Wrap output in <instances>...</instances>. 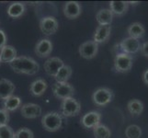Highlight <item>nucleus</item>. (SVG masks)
<instances>
[{
	"label": "nucleus",
	"instance_id": "nucleus-1",
	"mask_svg": "<svg viewBox=\"0 0 148 138\" xmlns=\"http://www.w3.org/2000/svg\"><path fill=\"white\" fill-rule=\"evenodd\" d=\"M11 69L17 74L33 76L40 70L39 64L33 58L27 56H18L11 63H9Z\"/></svg>",
	"mask_w": 148,
	"mask_h": 138
},
{
	"label": "nucleus",
	"instance_id": "nucleus-2",
	"mask_svg": "<svg viewBox=\"0 0 148 138\" xmlns=\"http://www.w3.org/2000/svg\"><path fill=\"white\" fill-rule=\"evenodd\" d=\"M63 124L62 116L59 112L51 111L44 114L42 118V125L47 132H56L61 129Z\"/></svg>",
	"mask_w": 148,
	"mask_h": 138
},
{
	"label": "nucleus",
	"instance_id": "nucleus-3",
	"mask_svg": "<svg viewBox=\"0 0 148 138\" xmlns=\"http://www.w3.org/2000/svg\"><path fill=\"white\" fill-rule=\"evenodd\" d=\"M134 58L124 53L117 54L114 58V68L118 73H127L132 67Z\"/></svg>",
	"mask_w": 148,
	"mask_h": 138
},
{
	"label": "nucleus",
	"instance_id": "nucleus-4",
	"mask_svg": "<svg viewBox=\"0 0 148 138\" xmlns=\"http://www.w3.org/2000/svg\"><path fill=\"white\" fill-rule=\"evenodd\" d=\"M53 93L55 98L59 100H65L73 98L75 89L68 82H56L53 86Z\"/></svg>",
	"mask_w": 148,
	"mask_h": 138
},
{
	"label": "nucleus",
	"instance_id": "nucleus-5",
	"mask_svg": "<svg viewBox=\"0 0 148 138\" xmlns=\"http://www.w3.org/2000/svg\"><path fill=\"white\" fill-rule=\"evenodd\" d=\"M80 103L74 98L63 100L62 104H61V113L64 117L76 116L80 112Z\"/></svg>",
	"mask_w": 148,
	"mask_h": 138
},
{
	"label": "nucleus",
	"instance_id": "nucleus-6",
	"mask_svg": "<svg viewBox=\"0 0 148 138\" xmlns=\"http://www.w3.org/2000/svg\"><path fill=\"white\" fill-rule=\"evenodd\" d=\"M113 99V92L109 88H99L92 95L93 102L98 106H106Z\"/></svg>",
	"mask_w": 148,
	"mask_h": 138
},
{
	"label": "nucleus",
	"instance_id": "nucleus-7",
	"mask_svg": "<svg viewBox=\"0 0 148 138\" xmlns=\"http://www.w3.org/2000/svg\"><path fill=\"white\" fill-rule=\"evenodd\" d=\"M59 23L54 17H44L40 21V29L45 35H53L58 30Z\"/></svg>",
	"mask_w": 148,
	"mask_h": 138
},
{
	"label": "nucleus",
	"instance_id": "nucleus-8",
	"mask_svg": "<svg viewBox=\"0 0 148 138\" xmlns=\"http://www.w3.org/2000/svg\"><path fill=\"white\" fill-rule=\"evenodd\" d=\"M78 52L81 57L88 60L92 59L99 52V44L96 43L94 41H88L79 46Z\"/></svg>",
	"mask_w": 148,
	"mask_h": 138
},
{
	"label": "nucleus",
	"instance_id": "nucleus-9",
	"mask_svg": "<svg viewBox=\"0 0 148 138\" xmlns=\"http://www.w3.org/2000/svg\"><path fill=\"white\" fill-rule=\"evenodd\" d=\"M141 43L139 40L134 39V38H125L122 40V42L120 43L121 49L122 50V53L127 54H137L140 51L141 48Z\"/></svg>",
	"mask_w": 148,
	"mask_h": 138
},
{
	"label": "nucleus",
	"instance_id": "nucleus-10",
	"mask_svg": "<svg viewBox=\"0 0 148 138\" xmlns=\"http://www.w3.org/2000/svg\"><path fill=\"white\" fill-rule=\"evenodd\" d=\"M53 51V43L49 39H42L35 45L34 52L37 56L40 58L48 57L52 54Z\"/></svg>",
	"mask_w": 148,
	"mask_h": 138
},
{
	"label": "nucleus",
	"instance_id": "nucleus-11",
	"mask_svg": "<svg viewBox=\"0 0 148 138\" xmlns=\"http://www.w3.org/2000/svg\"><path fill=\"white\" fill-rule=\"evenodd\" d=\"M64 65V64L62 59H60L58 57H51L44 63L43 67L47 75L55 78L56 74L58 73V71Z\"/></svg>",
	"mask_w": 148,
	"mask_h": 138
},
{
	"label": "nucleus",
	"instance_id": "nucleus-12",
	"mask_svg": "<svg viewBox=\"0 0 148 138\" xmlns=\"http://www.w3.org/2000/svg\"><path fill=\"white\" fill-rule=\"evenodd\" d=\"M20 112L26 119H36L42 115V108L35 103H26L22 105Z\"/></svg>",
	"mask_w": 148,
	"mask_h": 138
},
{
	"label": "nucleus",
	"instance_id": "nucleus-13",
	"mask_svg": "<svg viewBox=\"0 0 148 138\" xmlns=\"http://www.w3.org/2000/svg\"><path fill=\"white\" fill-rule=\"evenodd\" d=\"M81 12H82V8L81 5L76 1H68L64 4V16L69 19H75L78 18Z\"/></svg>",
	"mask_w": 148,
	"mask_h": 138
},
{
	"label": "nucleus",
	"instance_id": "nucleus-14",
	"mask_svg": "<svg viewBox=\"0 0 148 138\" xmlns=\"http://www.w3.org/2000/svg\"><path fill=\"white\" fill-rule=\"evenodd\" d=\"M100 120H101L100 112L93 111L88 112V113L85 114L82 117L81 124H82V125L86 127V128L90 129V128H94L97 125H99Z\"/></svg>",
	"mask_w": 148,
	"mask_h": 138
},
{
	"label": "nucleus",
	"instance_id": "nucleus-15",
	"mask_svg": "<svg viewBox=\"0 0 148 138\" xmlns=\"http://www.w3.org/2000/svg\"><path fill=\"white\" fill-rule=\"evenodd\" d=\"M111 32L110 25H99L94 33V42L96 43H103L109 40Z\"/></svg>",
	"mask_w": 148,
	"mask_h": 138
},
{
	"label": "nucleus",
	"instance_id": "nucleus-16",
	"mask_svg": "<svg viewBox=\"0 0 148 138\" xmlns=\"http://www.w3.org/2000/svg\"><path fill=\"white\" fill-rule=\"evenodd\" d=\"M16 87L10 80L6 78L0 79V100H7L13 96Z\"/></svg>",
	"mask_w": 148,
	"mask_h": 138
},
{
	"label": "nucleus",
	"instance_id": "nucleus-17",
	"mask_svg": "<svg viewBox=\"0 0 148 138\" xmlns=\"http://www.w3.org/2000/svg\"><path fill=\"white\" fill-rule=\"evenodd\" d=\"M48 88V84L44 79L39 78L33 81L29 86V92L30 94L34 97H40L42 96Z\"/></svg>",
	"mask_w": 148,
	"mask_h": 138
},
{
	"label": "nucleus",
	"instance_id": "nucleus-18",
	"mask_svg": "<svg viewBox=\"0 0 148 138\" xmlns=\"http://www.w3.org/2000/svg\"><path fill=\"white\" fill-rule=\"evenodd\" d=\"M17 57V50L11 45H5L0 50V62L1 63L9 64Z\"/></svg>",
	"mask_w": 148,
	"mask_h": 138
},
{
	"label": "nucleus",
	"instance_id": "nucleus-19",
	"mask_svg": "<svg viewBox=\"0 0 148 138\" xmlns=\"http://www.w3.org/2000/svg\"><path fill=\"white\" fill-rule=\"evenodd\" d=\"M129 9V3L127 1H110V10L113 15L121 17L127 13Z\"/></svg>",
	"mask_w": 148,
	"mask_h": 138
},
{
	"label": "nucleus",
	"instance_id": "nucleus-20",
	"mask_svg": "<svg viewBox=\"0 0 148 138\" xmlns=\"http://www.w3.org/2000/svg\"><path fill=\"white\" fill-rule=\"evenodd\" d=\"M127 32L129 34V37L134 38L139 40L145 36V29L144 25L140 22H134L132 23L127 29Z\"/></svg>",
	"mask_w": 148,
	"mask_h": 138
},
{
	"label": "nucleus",
	"instance_id": "nucleus-21",
	"mask_svg": "<svg viewBox=\"0 0 148 138\" xmlns=\"http://www.w3.org/2000/svg\"><path fill=\"white\" fill-rule=\"evenodd\" d=\"M113 16L114 15L109 8H102L96 14V20L99 25H110Z\"/></svg>",
	"mask_w": 148,
	"mask_h": 138
},
{
	"label": "nucleus",
	"instance_id": "nucleus-22",
	"mask_svg": "<svg viewBox=\"0 0 148 138\" xmlns=\"http://www.w3.org/2000/svg\"><path fill=\"white\" fill-rule=\"evenodd\" d=\"M25 12V6L21 2H14L8 8V15L10 18L18 19L21 17Z\"/></svg>",
	"mask_w": 148,
	"mask_h": 138
},
{
	"label": "nucleus",
	"instance_id": "nucleus-23",
	"mask_svg": "<svg viewBox=\"0 0 148 138\" xmlns=\"http://www.w3.org/2000/svg\"><path fill=\"white\" fill-rule=\"evenodd\" d=\"M127 109L129 112L134 116H138L144 111V103L139 100H131L127 104Z\"/></svg>",
	"mask_w": 148,
	"mask_h": 138
},
{
	"label": "nucleus",
	"instance_id": "nucleus-24",
	"mask_svg": "<svg viewBox=\"0 0 148 138\" xmlns=\"http://www.w3.org/2000/svg\"><path fill=\"white\" fill-rule=\"evenodd\" d=\"M20 105H21V100H20L19 97H17V96L9 97V98L5 100L3 102L4 109L8 111V112L16 111Z\"/></svg>",
	"mask_w": 148,
	"mask_h": 138
},
{
	"label": "nucleus",
	"instance_id": "nucleus-25",
	"mask_svg": "<svg viewBox=\"0 0 148 138\" xmlns=\"http://www.w3.org/2000/svg\"><path fill=\"white\" fill-rule=\"evenodd\" d=\"M72 68L71 66L67 65H64L62 67L60 68L58 73L55 76L56 82H67V80L71 78L72 76Z\"/></svg>",
	"mask_w": 148,
	"mask_h": 138
},
{
	"label": "nucleus",
	"instance_id": "nucleus-26",
	"mask_svg": "<svg viewBox=\"0 0 148 138\" xmlns=\"http://www.w3.org/2000/svg\"><path fill=\"white\" fill-rule=\"evenodd\" d=\"M93 132L95 138H110L111 135V132L109 129V127L100 124L94 127Z\"/></svg>",
	"mask_w": 148,
	"mask_h": 138
},
{
	"label": "nucleus",
	"instance_id": "nucleus-27",
	"mask_svg": "<svg viewBox=\"0 0 148 138\" xmlns=\"http://www.w3.org/2000/svg\"><path fill=\"white\" fill-rule=\"evenodd\" d=\"M125 136L127 138H140L142 136L141 127L136 124H131L125 129Z\"/></svg>",
	"mask_w": 148,
	"mask_h": 138
},
{
	"label": "nucleus",
	"instance_id": "nucleus-28",
	"mask_svg": "<svg viewBox=\"0 0 148 138\" xmlns=\"http://www.w3.org/2000/svg\"><path fill=\"white\" fill-rule=\"evenodd\" d=\"M33 137H34L33 132L29 128H26V127L20 128L15 133V138H33Z\"/></svg>",
	"mask_w": 148,
	"mask_h": 138
},
{
	"label": "nucleus",
	"instance_id": "nucleus-29",
	"mask_svg": "<svg viewBox=\"0 0 148 138\" xmlns=\"http://www.w3.org/2000/svg\"><path fill=\"white\" fill-rule=\"evenodd\" d=\"M0 138H15L13 129L8 125L0 126Z\"/></svg>",
	"mask_w": 148,
	"mask_h": 138
},
{
	"label": "nucleus",
	"instance_id": "nucleus-30",
	"mask_svg": "<svg viewBox=\"0 0 148 138\" xmlns=\"http://www.w3.org/2000/svg\"><path fill=\"white\" fill-rule=\"evenodd\" d=\"M9 122V112L5 109H0V126L8 125Z\"/></svg>",
	"mask_w": 148,
	"mask_h": 138
},
{
	"label": "nucleus",
	"instance_id": "nucleus-31",
	"mask_svg": "<svg viewBox=\"0 0 148 138\" xmlns=\"http://www.w3.org/2000/svg\"><path fill=\"white\" fill-rule=\"evenodd\" d=\"M5 45H7V36L2 30H0V50H1Z\"/></svg>",
	"mask_w": 148,
	"mask_h": 138
},
{
	"label": "nucleus",
	"instance_id": "nucleus-32",
	"mask_svg": "<svg viewBox=\"0 0 148 138\" xmlns=\"http://www.w3.org/2000/svg\"><path fill=\"white\" fill-rule=\"evenodd\" d=\"M140 52L144 56L148 57V42H145L141 45Z\"/></svg>",
	"mask_w": 148,
	"mask_h": 138
},
{
	"label": "nucleus",
	"instance_id": "nucleus-33",
	"mask_svg": "<svg viewBox=\"0 0 148 138\" xmlns=\"http://www.w3.org/2000/svg\"><path fill=\"white\" fill-rule=\"evenodd\" d=\"M143 81H144V83L145 85L148 86V69L145 70L144 74H143Z\"/></svg>",
	"mask_w": 148,
	"mask_h": 138
},
{
	"label": "nucleus",
	"instance_id": "nucleus-34",
	"mask_svg": "<svg viewBox=\"0 0 148 138\" xmlns=\"http://www.w3.org/2000/svg\"><path fill=\"white\" fill-rule=\"evenodd\" d=\"M0 63H1V62H0Z\"/></svg>",
	"mask_w": 148,
	"mask_h": 138
}]
</instances>
